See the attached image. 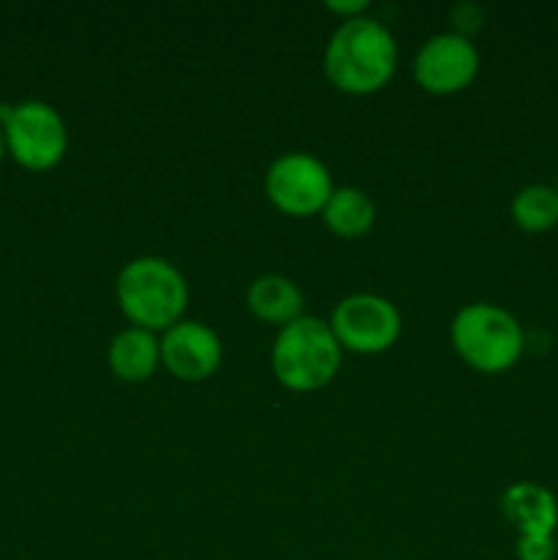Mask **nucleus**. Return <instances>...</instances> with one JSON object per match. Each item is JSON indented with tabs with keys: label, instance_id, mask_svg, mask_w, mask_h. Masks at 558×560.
<instances>
[{
	"label": "nucleus",
	"instance_id": "1",
	"mask_svg": "<svg viewBox=\"0 0 558 560\" xmlns=\"http://www.w3.org/2000/svg\"><path fill=\"white\" fill-rule=\"evenodd\" d=\"M323 69L342 93L367 96L386 85L397 69L394 36L370 16L345 20L326 44Z\"/></svg>",
	"mask_w": 558,
	"mask_h": 560
},
{
	"label": "nucleus",
	"instance_id": "2",
	"mask_svg": "<svg viewBox=\"0 0 558 560\" xmlns=\"http://www.w3.org/2000/svg\"><path fill=\"white\" fill-rule=\"evenodd\" d=\"M118 306L135 328H173L189 301V288L178 268L162 257H137L118 273Z\"/></svg>",
	"mask_w": 558,
	"mask_h": 560
},
{
	"label": "nucleus",
	"instance_id": "3",
	"mask_svg": "<svg viewBox=\"0 0 558 560\" xmlns=\"http://www.w3.org/2000/svg\"><path fill=\"white\" fill-rule=\"evenodd\" d=\"M342 361V348L332 326L321 317L301 315L274 339L271 370L290 392H317L334 381Z\"/></svg>",
	"mask_w": 558,
	"mask_h": 560
},
{
	"label": "nucleus",
	"instance_id": "4",
	"mask_svg": "<svg viewBox=\"0 0 558 560\" xmlns=\"http://www.w3.org/2000/svg\"><path fill=\"white\" fill-rule=\"evenodd\" d=\"M452 345L476 372L498 375L518 364L525 337L512 312L496 304H468L454 315Z\"/></svg>",
	"mask_w": 558,
	"mask_h": 560
},
{
	"label": "nucleus",
	"instance_id": "5",
	"mask_svg": "<svg viewBox=\"0 0 558 560\" xmlns=\"http://www.w3.org/2000/svg\"><path fill=\"white\" fill-rule=\"evenodd\" d=\"M5 148L11 159L33 173L53 170L69 148V131L58 109L47 102H20L14 107H0Z\"/></svg>",
	"mask_w": 558,
	"mask_h": 560
},
{
	"label": "nucleus",
	"instance_id": "6",
	"mask_svg": "<svg viewBox=\"0 0 558 560\" xmlns=\"http://www.w3.org/2000/svg\"><path fill=\"white\" fill-rule=\"evenodd\" d=\"M332 331L339 348L359 355H375L392 348L403 331V317L392 301L381 295H350L334 306Z\"/></svg>",
	"mask_w": 558,
	"mask_h": 560
},
{
	"label": "nucleus",
	"instance_id": "7",
	"mask_svg": "<svg viewBox=\"0 0 558 560\" xmlns=\"http://www.w3.org/2000/svg\"><path fill=\"white\" fill-rule=\"evenodd\" d=\"M266 195L288 217L323 213L334 195L332 175L321 159L310 153H284L268 167Z\"/></svg>",
	"mask_w": 558,
	"mask_h": 560
},
{
	"label": "nucleus",
	"instance_id": "8",
	"mask_svg": "<svg viewBox=\"0 0 558 560\" xmlns=\"http://www.w3.org/2000/svg\"><path fill=\"white\" fill-rule=\"evenodd\" d=\"M479 71V52L463 33H438L416 52L414 74L427 93L449 96L474 82Z\"/></svg>",
	"mask_w": 558,
	"mask_h": 560
},
{
	"label": "nucleus",
	"instance_id": "9",
	"mask_svg": "<svg viewBox=\"0 0 558 560\" xmlns=\"http://www.w3.org/2000/svg\"><path fill=\"white\" fill-rule=\"evenodd\" d=\"M162 361L178 381H206L222 364V342L206 323L178 320L159 342Z\"/></svg>",
	"mask_w": 558,
	"mask_h": 560
},
{
	"label": "nucleus",
	"instance_id": "10",
	"mask_svg": "<svg viewBox=\"0 0 558 560\" xmlns=\"http://www.w3.org/2000/svg\"><path fill=\"white\" fill-rule=\"evenodd\" d=\"M501 512L520 536H553L558 528V501L534 481H518L501 498Z\"/></svg>",
	"mask_w": 558,
	"mask_h": 560
},
{
	"label": "nucleus",
	"instance_id": "11",
	"mask_svg": "<svg viewBox=\"0 0 558 560\" xmlns=\"http://www.w3.org/2000/svg\"><path fill=\"white\" fill-rule=\"evenodd\" d=\"M246 306L260 320L274 323V326H288V323L299 320L301 310H304V293L299 284L279 273H268V277L255 279L246 290Z\"/></svg>",
	"mask_w": 558,
	"mask_h": 560
},
{
	"label": "nucleus",
	"instance_id": "12",
	"mask_svg": "<svg viewBox=\"0 0 558 560\" xmlns=\"http://www.w3.org/2000/svg\"><path fill=\"white\" fill-rule=\"evenodd\" d=\"M109 370L120 377V381L140 383L156 372L159 361H162V350H159L153 331L146 328H126L109 345Z\"/></svg>",
	"mask_w": 558,
	"mask_h": 560
},
{
	"label": "nucleus",
	"instance_id": "13",
	"mask_svg": "<svg viewBox=\"0 0 558 560\" xmlns=\"http://www.w3.org/2000/svg\"><path fill=\"white\" fill-rule=\"evenodd\" d=\"M323 222L339 238H359L375 224V206L364 191L353 186L334 189L323 208Z\"/></svg>",
	"mask_w": 558,
	"mask_h": 560
},
{
	"label": "nucleus",
	"instance_id": "14",
	"mask_svg": "<svg viewBox=\"0 0 558 560\" xmlns=\"http://www.w3.org/2000/svg\"><path fill=\"white\" fill-rule=\"evenodd\" d=\"M512 219L528 233H545L558 224V189L545 184H531L520 189L512 200Z\"/></svg>",
	"mask_w": 558,
	"mask_h": 560
},
{
	"label": "nucleus",
	"instance_id": "15",
	"mask_svg": "<svg viewBox=\"0 0 558 560\" xmlns=\"http://www.w3.org/2000/svg\"><path fill=\"white\" fill-rule=\"evenodd\" d=\"M520 560H556V539L553 536H520Z\"/></svg>",
	"mask_w": 558,
	"mask_h": 560
},
{
	"label": "nucleus",
	"instance_id": "16",
	"mask_svg": "<svg viewBox=\"0 0 558 560\" xmlns=\"http://www.w3.org/2000/svg\"><path fill=\"white\" fill-rule=\"evenodd\" d=\"M367 0H353V3H337V0H332V3H326L328 11H334V14H345V20H356V16H361V11H367Z\"/></svg>",
	"mask_w": 558,
	"mask_h": 560
},
{
	"label": "nucleus",
	"instance_id": "17",
	"mask_svg": "<svg viewBox=\"0 0 558 560\" xmlns=\"http://www.w3.org/2000/svg\"><path fill=\"white\" fill-rule=\"evenodd\" d=\"M5 151H9V148H5V135H3V126H0V162H3Z\"/></svg>",
	"mask_w": 558,
	"mask_h": 560
}]
</instances>
